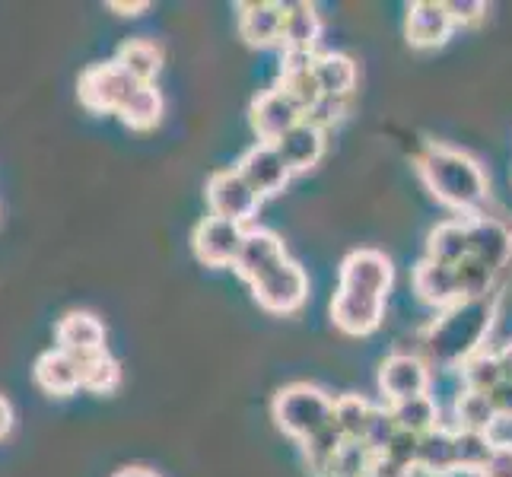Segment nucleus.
<instances>
[{
    "instance_id": "nucleus-1",
    "label": "nucleus",
    "mask_w": 512,
    "mask_h": 477,
    "mask_svg": "<svg viewBox=\"0 0 512 477\" xmlns=\"http://www.w3.org/2000/svg\"><path fill=\"white\" fill-rule=\"evenodd\" d=\"M497 306L500 296L493 293L487 299H462L443 309L420 334V357L430 363V369H462L474 353L484 350Z\"/></svg>"
},
{
    "instance_id": "nucleus-2",
    "label": "nucleus",
    "mask_w": 512,
    "mask_h": 477,
    "mask_svg": "<svg viewBox=\"0 0 512 477\" xmlns=\"http://www.w3.org/2000/svg\"><path fill=\"white\" fill-rule=\"evenodd\" d=\"M414 166H417L423 188H427L439 204L455 210V214L478 217L481 204L490 194V185H487L484 166L471 153L446 147V144H427L417 153Z\"/></svg>"
},
{
    "instance_id": "nucleus-3",
    "label": "nucleus",
    "mask_w": 512,
    "mask_h": 477,
    "mask_svg": "<svg viewBox=\"0 0 512 477\" xmlns=\"http://www.w3.org/2000/svg\"><path fill=\"white\" fill-rule=\"evenodd\" d=\"M271 414L280 433H287L296 443H306L309 436L325 430L334 417V398L319 385L293 382L274 395Z\"/></svg>"
},
{
    "instance_id": "nucleus-4",
    "label": "nucleus",
    "mask_w": 512,
    "mask_h": 477,
    "mask_svg": "<svg viewBox=\"0 0 512 477\" xmlns=\"http://www.w3.org/2000/svg\"><path fill=\"white\" fill-rule=\"evenodd\" d=\"M134 90H137V83L125 74V67L118 61L86 67L77 83L80 105L86 112H96V115H118L121 105L131 99Z\"/></svg>"
},
{
    "instance_id": "nucleus-5",
    "label": "nucleus",
    "mask_w": 512,
    "mask_h": 477,
    "mask_svg": "<svg viewBox=\"0 0 512 477\" xmlns=\"http://www.w3.org/2000/svg\"><path fill=\"white\" fill-rule=\"evenodd\" d=\"M207 207H210V217L252 226V220L258 217L261 198L233 166V169H220L207 179Z\"/></svg>"
},
{
    "instance_id": "nucleus-6",
    "label": "nucleus",
    "mask_w": 512,
    "mask_h": 477,
    "mask_svg": "<svg viewBox=\"0 0 512 477\" xmlns=\"http://www.w3.org/2000/svg\"><path fill=\"white\" fill-rule=\"evenodd\" d=\"M430 385H433V373H430V363L420 357V353H392L385 357L379 366V392L388 404H401V401H411L420 395H430Z\"/></svg>"
},
{
    "instance_id": "nucleus-7",
    "label": "nucleus",
    "mask_w": 512,
    "mask_h": 477,
    "mask_svg": "<svg viewBox=\"0 0 512 477\" xmlns=\"http://www.w3.org/2000/svg\"><path fill=\"white\" fill-rule=\"evenodd\" d=\"M249 226L223 220V217H204L191 233V249L207 268H233Z\"/></svg>"
},
{
    "instance_id": "nucleus-8",
    "label": "nucleus",
    "mask_w": 512,
    "mask_h": 477,
    "mask_svg": "<svg viewBox=\"0 0 512 477\" xmlns=\"http://www.w3.org/2000/svg\"><path fill=\"white\" fill-rule=\"evenodd\" d=\"M255 293V303L264 312H274V315H290L296 309H303V303L309 299V274L303 271V264H296L293 258L277 268L274 274H268L264 280L252 287Z\"/></svg>"
},
{
    "instance_id": "nucleus-9",
    "label": "nucleus",
    "mask_w": 512,
    "mask_h": 477,
    "mask_svg": "<svg viewBox=\"0 0 512 477\" xmlns=\"http://www.w3.org/2000/svg\"><path fill=\"white\" fill-rule=\"evenodd\" d=\"M290 261L287 255V245L277 233L264 226H249V233H245V242H242V252L233 264V271L245 280V284H258L268 274H274L277 268H284Z\"/></svg>"
},
{
    "instance_id": "nucleus-10",
    "label": "nucleus",
    "mask_w": 512,
    "mask_h": 477,
    "mask_svg": "<svg viewBox=\"0 0 512 477\" xmlns=\"http://www.w3.org/2000/svg\"><path fill=\"white\" fill-rule=\"evenodd\" d=\"M385 315V296L363 293V290H347L338 287L331 299V322L338 331L350 334V338H366L382 325Z\"/></svg>"
},
{
    "instance_id": "nucleus-11",
    "label": "nucleus",
    "mask_w": 512,
    "mask_h": 477,
    "mask_svg": "<svg viewBox=\"0 0 512 477\" xmlns=\"http://www.w3.org/2000/svg\"><path fill=\"white\" fill-rule=\"evenodd\" d=\"M249 118L258 134V144H277V140L287 131H293L306 115L299 112V105L280 90V86H274V90H264L252 99Z\"/></svg>"
},
{
    "instance_id": "nucleus-12",
    "label": "nucleus",
    "mask_w": 512,
    "mask_h": 477,
    "mask_svg": "<svg viewBox=\"0 0 512 477\" xmlns=\"http://www.w3.org/2000/svg\"><path fill=\"white\" fill-rule=\"evenodd\" d=\"M239 175L245 182L252 185V191L258 194V198H274V194H280L287 188V182L293 179L290 166L284 163V156L277 153L274 144H255L242 153L239 159Z\"/></svg>"
},
{
    "instance_id": "nucleus-13",
    "label": "nucleus",
    "mask_w": 512,
    "mask_h": 477,
    "mask_svg": "<svg viewBox=\"0 0 512 477\" xmlns=\"http://www.w3.org/2000/svg\"><path fill=\"white\" fill-rule=\"evenodd\" d=\"M392 284H395V264L385 252L357 249L341 261V287H347V290L388 296Z\"/></svg>"
},
{
    "instance_id": "nucleus-14",
    "label": "nucleus",
    "mask_w": 512,
    "mask_h": 477,
    "mask_svg": "<svg viewBox=\"0 0 512 477\" xmlns=\"http://www.w3.org/2000/svg\"><path fill=\"white\" fill-rule=\"evenodd\" d=\"M455 32L452 13L443 0H414L404 16V35H408L411 48H439L449 42V35Z\"/></svg>"
},
{
    "instance_id": "nucleus-15",
    "label": "nucleus",
    "mask_w": 512,
    "mask_h": 477,
    "mask_svg": "<svg viewBox=\"0 0 512 477\" xmlns=\"http://www.w3.org/2000/svg\"><path fill=\"white\" fill-rule=\"evenodd\" d=\"M468 220V239H471V258L493 274H500L512 258V229L497 217H465Z\"/></svg>"
},
{
    "instance_id": "nucleus-16",
    "label": "nucleus",
    "mask_w": 512,
    "mask_h": 477,
    "mask_svg": "<svg viewBox=\"0 0 512 477\" xmlns=\"http://www.w3.org/2000/svg\"><path fill=\"white\" fill-rule=\"evenodd\" d=\"M315 58L319 55H306V51H284V64H280V90H284L296 105L299 112L309 115L315 105H319L322 96V86L315 80Z\"/></svg>"
},
{
    "instance_id": "nucleus-17",
    "label": "nucleus",
    "mask_w": 512,
    "mask_h": 477,
    "mask_svg": "<svg viewBox=\"0 0 512 477\" xmlns=\"http://www.w3.org/2000/svg\"><path fill=\"white\" fill-rule=\"evenodd\" d=\"M284 10L287 4H274V0L239 4V35L252 48L280 45L284 42Z\"/></svg>"
},
{
    "instance_id": "nucleus-18",
    "label": "nucleus",
    "mask_w": 512,
    "mask_h": 477,
    "mask_svg": "<svg viewBox=\"0 0 512 477\" xmlns=\"http://www.w3.org/2000/svg\"><path fill=\"white\" fill-rule=\"evenodd\" d=\"M55 347L70 353L74 360L80 357H93V353H102L105 350V325L93 312H83V309H74L67 312L58 328H55Z\"/></svg>"
},
{
    "instance_id": "nucleus-19",
    "label": "nucleus",
    "mask_w": 512,
    "mask_h": 477,
    "mask_svg": "<svg viewBox=\"0 0 512 477\" xmlns=\"http://www.w3.org/2000/svg\"><path fill=\"white\" fill-rule=\"evenodd\" d=\"M277 153L284 156V163L290 166V172H309L322 163L325 156V131L315 128L312 121H299L293 131H287L284 137L277 140Z\"/></svg>"
},
{
    "instance_id": "nucleus-20",
    "label": "nucleus",
    "mask_w": 512,
    "mask_h": 477,
    "mask_svg": "<svg viewBox=\"0 0 512 477\" xmlns=\"http://www.w3.org/2000/svg\"><path fill=\"white\" fill-rule=\"evenodd\" d=\"M414 293L420 296V303H427L439 312L455 306V303H462L455 268H446V264H436L427 258L414 268Z\"/></svg>"
},
{
    "instance_id": "nucleus-21",
    "label": "nucleus",
    "mask_w": 512,
    "mask_h": 477,
    "mask_svg": "<svg viewBox=\"0 0 512 477\" xmlns=\"http://www.w3.org/2000/svg\"><path fill=\"white\" fill-rule=\"evenodd\" d=\"M32 376H35V385H39L42 392L58 395V398L74 395L77 388H80V366H77V360L70 357V353L58 350V347L45 350L42 357L35 360Z\"/></svg>"
},
{
    "instance_id": "nucleus-22",
    "label": "nucleus",
    "mask_w": 512,
    "mask_h": 477,
    "mask_svg": "<svg viewBox=\"0 0 512 477\" xmlns=\"http://www.w3.org/2000/svg\"><path fill=\"white\" fill-rule=\"evenodd\" d=\"M322 16L312 4H287L284 10V42L280 48L284 51H306V55H315V48L322 42Z\"/></svg>"
},
{
    "instance_id": "nucleus-23",
    "label": "nucleus",
    "mask_w": 512,
    "mask_h": 477,
    "mask_svg": "<svg viewBox=\"0 0 512 477\" xmlns=\"http://www.w3.org/2000/svg\"><path fill=\"white\" fill-rule=\"evenodd\" d=\"M417 471L430 477H449L458 474V455H455V427H436L420 436L417 452Z\"/></svg>"
},
{
    "instance_id": "nucleus-24",
    "label": "nucleus",
    "mask_w": 512,
    "mask_h": 477,
    "mask_svg": "<svg viewBox=\"0 0 512 477\" xmlns=\"http://www.w3.org/2000/svg\"><path fill=\"white\" fill-rule=\"evenodd\" d=\"M465 258H471V239H468V220H446L427 236V261L458 268Z\"/></svg>"
},
{
    "instance_id": "nucleus-25",
    "label": "nucleus",
    "mask_w": 512,
    "mask_h": 477,
    "mask_svg": "<svg viewBox=\"0 0 512 477\" xmlns=\"http://www.w3.org/2000/svg\"><path fill=\"white\" fill-rule=\"evenodd\" d=\"M315 80L322 86V96L328 99H350L357 90V61L341 51H325L315 58Z\"/></svg>"
},
{
    "instance_id": "nucleus-26",
    "label": "nucleus",
    "mask_w": 512,
    "mask_h": 477,
    "mask_svg": "<svg viewBox=\"0 0 512 477\" xmlns=\"http://www.w3.org/2000/svg\"><path fill=\"white\" fill-rule=\"evenodd\" d=\"M115 61L125 67V74L137 86H150V83H156V74L163 70V48L150 39H131L118 48Z\"/></svg>"
},
{
    "instance_id": "nucleus-27",
    "label": "nucleus",
    "mask_w": 512,
    "mask_h": 477,
    "mask_svg": "<svg viewBox=\"0 0 512 477\" xmlns=\"http://www.w3.org/2000/svg\"><path fill=\"white\" fill-rule=\"evenodd\" d=\"M163 109H166L163 93L156 90V83H150V86H137L131 99L121 105L118 118L125 121L131 131H153L163 121Z\"/></svg>"
},
{
    "instance_id": "nucleus-28",
    "label": "nucleus",
    "mask_w": 512,
    "mask_h": 477,
    "mask_svg": "<svg viewBox=\"0 0 512 477\" xmlns=\"http://www.w3.org/2000/svg\"><path fill=\"white\" fill-rule=\"evenodd\" d=\"M452 420H455V430H474V433H490L493 423H497V411H493V401L484 392H462L455 395L452 404Z\"/></svg>"
},
{
    "instance_id": "nucleus-29",
    "label": "nucleus",
    "mask_w": 512,
    "mask_h": 477,
    "mask_svg": "<svg viewBox=\"0 0 512 477\" xmlns=\"http://www.w3.org/2000/svg\"><path fill=\"white\" fill-rule=\"evenodd\" d=\"M458 376H462V388H468V392H484V395H490L493 388H497L506 379L503 353H493V350L474 353V357L462 369H458Z\"/></svg>"
},
{
    "instance_id": "nucleus-30",
    "label": "nucleus",
    "mask_w": 512,
    "mask_h": 477,
    "mask_svg": "<svg viewBox=\"0 0 512 477\" xmlns=\"http://www.w3.org/2000/svg\"><path fill=\"white\" fill-rule=\"evenodd\" d=\"M398 420V430H408V433H430L436 427H443V414H439V401L433 395H420V398H411V401H401V404H388Z\"/></svg>"
},
{
    "instance_id": "nucleus-31",
    "label": "nucleus",
    "mask_w": 512,
    "mask_h": 477,
    "mask_svg": "<svg viewBox=\"0 0 512 477\" xmlns=\"http://www.w3.org/2000/svg\"><path fill=\"white\" fill-rule=\"evenodd\" d=\"M77 366H80V388H86V392L109 395L121 382V366L109 357V350L93 353V357H80Z\"/></svg>"
},
{
    "instance_id": "nucleus-32",
    "label": "nucleus",
    "mask_w": 512,
    "mask_h": 477,
    "mask_svg": "<svg viewBox=\"0 0 512 477\" xmlns=\"http://www.w3.org/2000/svg\"><path fill=\"white\" fill-rule=\"evenodd\" d=\"M347 443L344 433L334 427V420L328 423L325 430H319L315 436H309L306 443H303V458H306V465L315 477H328L331 471V462H334V455L341 452V446Z\"/></svg>"
},
{
    "instance_id": "nucleus-33",
    "label": "nucleus",
    "mask_w": 512,
    "mask_h": 477,
    "mask_svg": "<svg viewBox=\"0 0 512 477\" xmlns=\"http://www.w3.org/2000/svg\"><path fill=\"white\" fill-rule=\"evenodd\" d=\"M373 401H366L363 395H338L334 398V427L344 433V439H360L366 433V423L373 417Z\"/></svg>"
},
{
    "instance_id": "nucleus-34",
    "label": "nucleus",
    "mask_w": 512,
    "mask_h": 477,
    "mask_svg": "<svg viewBox=\"0 0 512 477\" xmlns=\"http://www.w3.org/2000/svg\"><path fill=\"white\" fill-rule=\"evenodd\" d=\"M493 439L490 433H474V430H455V455H458V471L465 474H481L484 465L493 455Z\"/></svg>"
},
{
    "instance_id": "nucleus-35",
    "label": "nucleus",
    "mask_w": 512,
    "mask_h": 477,
    "mask_svg": "<svg viewBox=\"0 0 512 477\" xmlns=\"http://www.w3.org/2000/svg\"><path fill=\"white\" fill-rule=\"evenodd\" d=\"M373 465H376V455L369 452V446L360 443V439H347L341 452L334 455L328 477H363V474H373Z\"/></svg>"
},
{
    "instance_id": "nucleus-36",
    "label": "nucleus",
    "mask_w": 512,
    "mask_h": 477,
    "mask_svg": "<svg viewBox=\"0 0 512 477\" xmlns=\"http://www.w3.org/2000/svg\"><path fill=\"white\" fill-rule=\"evenodd\" d=\"M455 274H458V293H462V299L493 296V280H497V274H493L487 264H481L478 258H465L455 268Z\"/></svg>"
},
{
    "instance_id": "nucleus-37",
    "label": "nucleus",
    "mask_w": 512,
    "mask_h": 477,
    "mask_svg": "<svg viewBox=\"0 0 512 477\" xmlns=\"http://www.w3.org/2000/svg\"><path fill=\"white\" fill-rule=\"evenodd\" d=\"M395 436H398V420H395L392 408H385V404H376L373 417H369V423H366L363 443L369 446V452L379 458V455H385L388 446H392Z\"/></svg>"
},
{
    "instance_id": "nucleus-38",
    "label": "nucleus",
    "mask_w": 512,
    "mask_h": 477,
    "mask_svg": "<svg viewBox=\"0 0 512 477\" xmlns=\"http://www.w3.org/2000/svg\"><path fill=\"white\" fill-rule=\"evenodd\" d=\"M417 452H420V436L408 433V430H398L392 446L385 449V458H392L395 465L408 468V471H417Z\"/></svg>"
},
{
    "instance_id": "nucleus-39",
    "label": "nucleus",
    "mask_w": 512,
    "mask_h": 477,
    "mask_svg": "<svg viewBox=\"0 0 512 477\" xmlns=\"http://www.w3.org/2000/svg\"><path fill=\"white\" fill-rule=\"evenodd\" d=\"M344 115H347V99H328V96H325V99L306 115V121H312L315 128L328 131V128H334V125H341Z\"/></svg>"
},
{
    "instance_id": "nucleus-40",
    "label": "nucleus",
    "mask_w": 512,
    "mask_h": 477,
    "mask_svg": "<svg viewBox=\"0 0 512 477\" xmlns=\"http://www.w3.org/2000/svg\"><path fill=\"white\" fill-rule=\"evenodd\" d=\"M446 7L452 13V23L462 29L481 26L487 16V4H481V0H446Z\"/></svg>"
},
{
    "instance_id": "nucleus-41",
    "label": "nucleus",
    "mask_w": 512,
    "mask_h": 477,
    "mask_svg": "<svg viewBox=\"0 0 512 477\" xmlns=\"http://www.w3.org/2000/svg\"><path fill=\"white\" fill-rule=\"evenodd\" d=\"M478 477H512V443H497L493 446L490 462Z\"/></svg>"
},
{
    "instance_id": "nucleus-42",
    "label": "nucleus",
    "mask_w": 512,
    "mask_h": 477,
    "mask_svg": "<svg viewBox=\"0 0 512 477\" xmlns=\"http://www.w3.org/2000/svg\"><path fill=\"white\" fill-rule=\"evenodd\" d=\"M493 411H497L500 420H512V379H503L497 388L490 392Z\"/></svg>"
},
{
    "instance_id": "nucleus-43",
    "label": "nucleus",
    "mask_w": 512,
    "mask_h": 477,
    "mask_svg": "<svg viewBox=\"0 0 512 477\" xmlns=\"http://www.w3.org/2000/svg\"><path fill=\"white\" fill-rule=\"evenodd\" d=\"M373 474H376V477H411L414 471L401 468V465H395V462H392V458L379 455V458H376V465H373Z\"/></svg>"
},
{
    "instance_id": "nucleus-44",
    "label": "nucleus",
    "mask_w": 512,
    "mask_h": 477,
    "mask_svg": "<svg viewBox=\"0 0 512 477\" xmlns=\"http://www.w3.org/2000/svg\"><path fill=\"white\" fill-rule=\"evenodd\" d=\"M13 427V408H10V401L0 395V439H4Z\"/></svg>"
},
{
    "instance_id": "nucleus-45",
    "label": "nucleus",
    "mask_w": 512,
    "mask_h": 477,
    "mask_svg": "<svg viewBox=\"0 0 512 477\" xmlns=\"http://www.w3.org/2000/svg\"><path fill=\"white\" fill-rule=\"evenodd\" d=\"M112 477H163V474L153 468H144V465H128V468H118Z\"/></svg>"
},
{
    "instance_id": "nucleus-46",
    "label": "nucleus",
    "mask_w": 512,
    "mask_h": 477,
    "mask_svg": "<svg viewBox=\"0 0 512 477\" xmlns=\"http://www.w3.org/2000/svg\"><path fill=\"white\" fill-rule=\"evenodd\" d=\"M150 4H118V0H109V10L118 16H140Z\"/></svg>"
},
{
    "instance_id": "nucleus-47",
    "label": "nucleus",
    "mask_w": 512,
    "mask_h": 477,
    "mask_svg": "<svg viewBox=\"0 0 512 477\" xmlns=\"http://www.w3.org/2000/svg\"><path fill=\"white\" fill-rule=\"evenodd\" d=\"M500 353H503V363H506V379H512V344H506Z\"/></svg>"
},
{
    "instance_id": "nucleus-48",
    "label": "nucleus",
    "mask_w": 512,
    "mask_h": 477,
    "mask_svg": "<svg viewBox=\"0 0 512 477\" xmlns=\"http://www.w3.org/2000/svg\"><path fill=\"white\" fill-rule=\"evenodd\" d=\"M363 477H376V474H363Z\"/></svg>"
}]
</instances>
